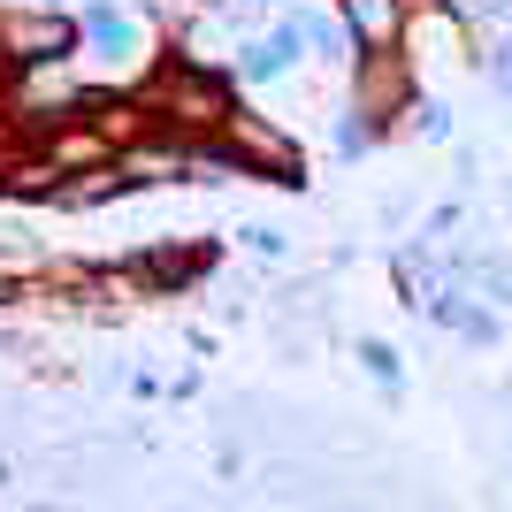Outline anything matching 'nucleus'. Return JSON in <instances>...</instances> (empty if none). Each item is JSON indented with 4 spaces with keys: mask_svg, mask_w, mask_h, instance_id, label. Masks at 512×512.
Instances as JSON below:
<instances>
[{
    "mask_svg": "<svg viewBox=\"0 0 512 512\" xmlns=\"http://www.w3.org/2000/svg\"><path fill=\"white\" fill-rule=\"evenodd\" d=\"M299 46H306V31H299V23H268L260 39H245V62H237V69H245L253 85H276V77H291Z\"/></svg>",
    "mask_w": 512,
    "mask_h": 512,
    "instance_id": "1",
    "label": "nucleus"
},
{
    "mask_svg": "<svg viewBox=\"0 0 512 512\" xmlns=\"http://www.w3.org/2000/svg\"><path fill=\"white\" fill-rule=\"evenodd\" d=\"M8 46H16L23 62H62L69 46H77V16H16L8 23Z\"/></svg>",
    "mask_w": 512,
    "mask_h": 512,
    "instance_id": "2",
    "label": "nucleus"
},
{
    "mask_svg": "<svg viewBox=\"0 0 512 512\" xmlns=\"http://www.w3.org/2000/svg\"><path fill=\"white\" fill-rule=\"evenodd\" d=\"M77 39H85L92 54H107V62H130V54L146 46V31H138L123 8H85V16H77Z\"/></svg>",
    "mask_w": 512,
    "mask_h": 512,
    "instance_id": "3",
    "label": "nucleus"
},
{
    "mask_svg": "<svg viewBox=\"0 0 512 512\" xmlns=\"http://www.w3.org/2000/svg\"><path fill=\"white\" fill-rule=\"evenodd\" d=\"M299 31L321 46V62H352V31H344V23L329 16V8H306V16H299Z\"/></svg>",
    "mask_w": 512,
    "mask_h": 512,
    "instance_id": "4",
    "label": "nucleus"
},
{
    "mask_svg": "<svg viewBox=\"0 0 512 512\" xmlns=\"http://www.w3.org/2000/svg\"><path fill=\"white\" fill-rule=\"evenodd\" d=\"M344 16H352L360 39H390L398 31V0H344Z\"/></svg>",
    "mask_w": 512,
    "mask_h": 512,
    "instance_id": "5",
    "label": "nucleus"
},
{
    "mask_svg": "<svg viewBox=\"0 0 512 512\" xmlns=\"http://www.w3.org/2000/svg\"><path fill=\"white\" fill-rule=\"evenodd\" d=\"M77 161H85V169H92V161H107V146L92 138V130H69L62 146H54V169H77Z\"/></svg>",
    "mask_w": 512,
    "mask_h": 512,
    "instance_id": "6",
    "label": "nucleus"
},
{
    "mask_svg": "<svg viewBox=\"0 0 512 512\" xmlns=\"http://www.w3.org/2000/svg\"><path fill=\"white\" fill-rule=\"evenodd\" d=\"M490 85H497V92H505V100H512V39H505V46H497V54H490Z\"/></svg>",
    "mask_w": 512,
    "mask_h": 512,
    "instance_id": "7",
    "label": "nucleus"
},
{
    "mask_svg": "<svg viewBox=\"0 0 512 512\" xmlns=\"http://www.w3.org/2000/svg\"><path fill=\"white\" fill-rule=\"evenodd\" d=\"M46 8H62V0H46Z\"/></svg>",
    "mask_w": 512,
    "mask_h": 512,
    "instance_id": "8",
    "label": "nucleus"
},
{
    "mask_svg": "<svg viewBox=\"0 0 512 512\" xmlns=\"http://www.w3.org/2000/svg\"><path fill=\"white\" fill-rule=\"evenodd\" d=\"M253 8H260V0H253Z\"/></svg>",
    "mask_w": 512,
    "mask_h": 512,
    "instance_id": "9",
    "label": "nucleus"
}]
</instances>
